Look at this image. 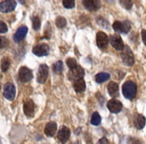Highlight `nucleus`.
Masks as SVG:
<instances>
[{
    "instance_id": "1",
    "label": "nucleus",
    "mask_w": 146,
    "mask_h": 144,
    "mask_svg": "<svg viewBox=\"0 0 146 144\" xmlns=\"http://www.w3.org/2000/svg\"><path fill=\"white\" fill-rule=\"evenodd\" d=\"M137 85L133 81H126L122 85L123 96L127 99H133L136 96Z\"/></svg>"
},
{
    "instance_id": "2",
    "label": "nucleus",
    "mask_w": 146,
    "mask_h": 144,
    "mask_svg": "<svg viewBox=\"0 0 146 144\" xmlns=\"http://www.w3.org/2000/svg\"><path fill=\"white\" fill-rule=\"evenodd\" d=\"M120 57L122 59V61L128 66H132L134 64V56H133L132 51L129 49V47L124 46V48L122 49V52L120 54Z\"/></svg>"
},
{
    "instance_id": "3",
    "label": "nucleus",
    "mask_w": 146,
    "mask_h": 144,
    "mask_svg": "<svg viewBox=\"0 0 146 144\" xmlns=\"http://www.w3.org/2000/svg\"><path fill=\"white\" fill-rule=\"evenodd\" d=\"M112 27L115 30L116 32H122V33L126 34L129 32L131 28V25L128 21H124V22H119V21H115L113 24H112Z\"/></svg>"
},
{
    "instance_id": "4",
    "label": "nucleus",
    "mask_w": 146,
    "mask_h": 144,
    "mask_svg": "<svg viewBox=\"0 0 146 144\" xmlns=\"http://www.w3.org/2000/svg\"><path fill=\"white\" fill-rule=\"evenodd\" d=\"M49 50H50V48H49L48 44H46V43H40V44L36 45L33 48V53L35 55H37V56L42 57L48 55Z\"/></svg>"
},
{
    "instance_id": "5",
    "label": "nucleus",
    "mask_w": 146,
    "mask_h": 144,
    "mask_svg": "<svg viewBox=\"0 0 146 144\" xmlns=\"http://www.w3.org/2000/svg\"><path fill=\"white\" fill-rule=\"evenodd\" d=\"M49 74V67L46 64H41L38 70V75H37V81L39 83H45L48 78Z\"/></svg>"
},
{
    "instance_id": "6",
    "label": "nucleus",
    "mask_w": 146,
    "mask_h": 144,
    "mask_svg": "<svg viewBox=\"0 0 146 144\" xmlns=\"http://www.w3.org/2000/svg\"><path fill=\"white\" fill-rule=\"evenodd\" d=\"M16 1L15 0H4L0 3V11L3 13H8L15 9L16 7Z\"/></svg>"
},
{
    "instance_id": "7",
    "label": "nucleus",
    "mask_w": 146,
    "mask_h": 144,
    "mask_svg": "<svg viewBox=\"0 0 146 144\" xmlns=\"http://www.w3.org/2000/svg\"><path fill=\"white\" fill-rule=\"evenodd\" d=\"M3 95H4V97H5L6 99L10 100V101H12V100H13L14 98H15V95H16L15 86H14L12 83L5 84V86H4Z\"/></svg>"
},
{
    "instance_id": "8",
    "label": "nucleus",
    "mask_w": 146,
    "mask_h": 144,
    "mask_svg": "<svg viewBox=\"0 0 146 144\" xmlns=\"http://www.w3.org/2000/svg\"><path fill=\"white\" fill-rule=\"evenodd\" d=\"M96 44L100 49H104L108 44V36L102 31L98 32V34H96Z\"/></svg>"
},
{
    "instance_id": "9",
    "label": "nucleus",
    "mask_w": 146,
    "mask_h": 144,
    "mask_svg": "<svg viewBox=\"0 0 146 144\" xmlns=\"http://www.w3.org/2000/svg\"><path fill=\"white\" fill-rule=\"evenodd\" d=\"M33 78V73L27 67H21L19 70V79L22 82H28Z\"/></svg>"
},
{
    "instance_id": "10",
    "label": "nucleus",
    "mask_w": 146,
    "mask_h": 144,
    "mask_svg": "<svg viewBox=\"0 0 146 144\" xmlns=\"http://www.w3.org/2000/svg\"><path fill=\"white\" fill-rule=\"evenodd\" d=\"M108 108L111 113H119L122 109V104L116 99H111L108 102Z\"/></svg>"
},
{
    "instance_id": "11",
    "label": "nucleus",
    "mask_w": 146,
    "mask_h": 144,
    "mask_svg": "<svg viewBox=\"0 0 146 144\" xmlns=\"http://www.w3.org/2000/svg\"><path fill=\"white\" fill-rule=\"evenodd\" d=\"M24 113L27 117H33L35 113V104L32 100H26L23 105Z\"/></svg>"
},
{
    "instance_id": "12",
    "label": "nucleus",
    "mask_w": 146,
    "mask_h": 144,
    "mask_svg": "<svg viewBox=\"0 0 146 144\" xmlns=\"http://www.w3.org/2000/svg\"><path fill=\"white\" fill-rule=\"evenodd\" d=\"M83 4L90 11H96L100 8V0H83Z\"/></svg>"
},
{
    "instance_id": "13",
    "label": "nucleus",
    "mask_w": 146,
    "mask_h": 144,
    "mask_svg": "<svg viewBox=\"0 0 146 144\" xmlns=\"http://www.w3.org/2000/svg\"><path fill=\"white\" fill-rule=\"evenodd\" d=\"M70 135H71L70 129L66 126H62L61 129H60L59 132H58V139L62 143H66L68 140H69Z\"/></svg>"
},
{
    "instance_id": "14",
    "label": "nucleus",
    "mask_w": 146,
    "mask_h": 144,
    "mask_svg": "<svg viewBox=\"0 0 146 144\" xmlns=\"http://www.w3.org/2000/svg\"><path fill=\"white\" fill-rule=\"evenodd\" d=\"M110 42H111V45L113 46V48L116 49V50L122 51V49L124 48V43H123V41L120 36L112 35L110 37Z\"/></svg>"
},
{
    "instance_id": "15",
    "label": "nucleus",
    "mask_w": 146,
    "mask_h": 144,
    "mask_svg": "<svg viewBox=\"0 0 146 144\" xmlns=\"http://www.w3.org/2000/svg\"><path fill=\"white\" fill-rule=\"evenodd\" d=\"M28 32V28L26 26H21L20 28H18V30L15 32L13 36V39L16 43H19L20 41H22L24 39V37L26 36Z\"/></svg>"
},
{
    "instance_id": "16",
    "label": "nucleus",
    "mask_w": 146,
    "mask_h": 144,
    "mask_svg": "<svg viewBox=\"0 0 146 144\" xmlns=\"http://www.w3.org/2000/svg\"><path fill=\"white\" fill-rule=\"evenodd\" d=\"M57 132V123L56 122H49L45 126V134L49 137H52Z\"/></svg>"
},
{
    "instance_id": "17",
    "label": "nucleus",
    "mask_w": 146,
    "mask_h": 144,
    "mask_svg": "<svg viewBox=\"0 0 146 144\" xmlns=\"http://www.w3.org/2000/svg\"><path fill=\"white\" fill-rule=\"evenodd\" d=\"M74 89L76 90V92L81 93L86 90V82L83 78H78L74 81Z\"/></svg>"
},
{
    "instance_id": "18",
    "label": "nucleus",
    "mask_w": 146,
    "mask_h": 144,
    "mask_svg": "<svg viewBox=\"0 0 146 144\" xmlns=\"http://www.w3.org/2000/svg\"><path fill=\"white\" fill-rule=\"evenodd\" d=\"M84 75H85V70L79 65L76 68L71 69V78H73L74 80L78 79V78H83Z\"/></svg>"
},
{
    "instance_id": "19",
    "label": "nucleus",
    "mask_w": 146,
    "mask_h": 144,
    "mask_svg": "<svg viewBox=\"0 0 146 144\" xmlns=\"http://www.w3.org/2000/svg\"><path fill=\"white\" fill-rule=\"evenodd\" d=\"M108 93H110V96L112 97H116L118 96L119 94V88H118V85L115 82H110L108 86Z\"/></svg>"
},
{
    "instance_id": "20",
    "label": "nucleus",
    "mask_w": 146,
    "mask_h": 144,
    "mask_svg": "<svg viewBox=\"0 0 146 144\" xmlns=\"http://www.w3.org/2000/svg\"><path fill=\"white\" fill-rule=\"evenodd\" d=\"M145 122H146V119L143 115L138 114L134 117V125L137 129H142L145 125Z\"/></svg>"
},
{
    "instance_id": "21",
    "label": "nucleus",
    "mask_w": 146,
    "mask_h": 144,
    "mask_svg": "<svg viewBox=\"0 0 146 144\" xmlns=\"http://www.w3.org/2000/svg\"><path fill=\"white\" fill-rule=\"evenodd\" d=\"M110 74L108 73H104V72H102V73H98L96 75V81L98 83H102V82L106 81V80L110 79Z\"/></svg>"
},
{
    "instance_id": "22",
    "label": "nucleus",
    "mask_w": 146,
    "mask_h": 144,
    "mask_svg": "<svg viewBox=\"0 0 146 144\" xmlns=\"http://www.w3.org/2000/svg\"><path fill=\"white\" fill-rule=\"evenodd\" d=\"M100 122H102V117H100V115L98 114V112H94L92 116V119H90V123H92V125L98 126V125L100 124Z\"/></svg>"
},
{
    "instance_id": "23",
    "label": "nucleus",
    "mask_w": 146,
    "mask_h": 144,
    "mask_svg": "<svg viewBox=\"0 0 146 144\" xmlns=\"http://www.w3.org/2000/svg\"><path fill=\"white\" fill-rule=\"evenodd\" d=\"M10 66V60L8 58H3L1 61V70L3 72H6L8 70V68H9Z\"/></svg>"
},
{
    "instance_id": "24",
    "label": "nucleus",
    "mask_w": 146,
    "mask_h": 144,
    "mask_svg": "<svg viewBox=\"0 0 146 144\" xmlns=\"http://www.w3.org/2000/svg\"><path fill=\"white\" fill-rule=\"evenodd\" d=\"M53 70L58 74L61 73V72L63 71V62H62V61H58L57 63H55V64L53 65Z\"/></svg>"
},
{
    "instance_id": "25",
    "label": "nucleus",
    "mask_w": 146,
    "mask_h": 144,
    "mask_svg": "<svg viewBox=\"0 0 146 144\" xmlns=\"http://www.w3.org/2000/svg\"><path fill=\"white\" fill-rule=\"evenodd\" d=\"M32 23H33V28H34L35 30H39L41 27V21L40 19H39L37 16H34V17L32 18Z\"/></svg>"
},
{
    "instance_id": "26",
    "label": "nucleus",
    "mask_w": 146,
    "mask_h": 144,
    "mask_svg": "<svg viewBox=\"0 0 146 144\" xmlns=\"http://www.w3.org/2000/svg\"><path fill=\"white\" fill-rule=\"evenodd\" d=\"M63 5L67 9H72L75 7V0H63Z\"/></svg>"
},
{
    "instance_id": "27",
    "label": "nucleus",
    "mask_w": 146,
    "mask_h": 144,
    "mask_svg": "<svg viewBox=\"0 0 146 144\" xmlns=\"http://www.w3.org/2000/svg\"><path fill=\"white\" fill-rule=\"evenodd\" d=\"M66 24H67V21H66V19L64 17H58V18H57V20H56L57 27L64 28L66 26Z\"/></svg>"
},
{
    "instance_id": "28",
    "label": "nucleus",
    "mask_w": 146,
    "mask_h": 144,
    "mask_svg": "<svg viewBox=\"0 0 146 144\" xmlns=\"http://www.w3.org/2000/svg\"><path fill=\"white\" fill-rule=\"evenodd\" d=\"M67 65H68V67H69L70 69H74V68H76V67L78 66V62L76 61V59L69 58L67 60Z\"/></svg>"
},
{
    "instance_id": "29",
    "label": "nucleus",
    "mask_w": 146,
    "mask_h": 144,
    "mask_svg": "<svg viewBox=\"0 0 146 144\" xmlns=\"http://www.w3.org/2000/svg\"><path fill=\"white\" fill-rule=\"evenodd\" d=\"M119 2L125 9H130L132 7V0H119Z\"/></svg>"
},
{
    "instance_id": "30",
    "label": "nucleus",
    "mask_w": 146,
    "mask_h": 144,
    "mask_svg": "<svg viewBox=\"0 0 146 144\" xmlns=\"http://www.w3.org/2000/svg\"><path fill=\"white\" fill-rule=\"evenodd\" d=\"M6 46H8V40L7 38L3 36H0V49L5 48Z\"/></svg>"
},
{
    "instance_id": "31",
    "label": "nucleus",
    "mask_w": 146,
    "mask_h": 144,
    "mask_svg": "<svg viewBox=\"0 0 146 144\" xmlns=\"http://www.w3.org/2000/svg\"><path fill=\"white\" fill-rule=\"evenodd\" d=\"M7 30H8V27L5 22L0 21V33H6Z\"/></svg>"
},
{
    "instance_id": "32",
    "label": "nucleus",
    "mask_w": 146,
    "mask_h": 144,
    "mask_svg": "<svg viewBox=\"0 0 146 144\" xmlns=\"http://www.w3.org/2000/svg\"><path fill=\"white\" fill-rule=\"evenodd\" d=\"M141 35H142V40H143V42H144V44L146 46V30H142Z\"/></svg>"
},
{
    "instance_id": "33",
    "label": "nucleus",
    "mask_w": 146,
    "mask_h": 144,
    "mask_svg": "<svg viewBox=\"0 0 146 144\" xmlns=\"http://www.w3.org/2000/svg\"><path fill=\"white\" fill-rule=\"evenodd\" d=\"M98 143H100V144L102 143H108V140L106 138H102L100 141H98Z\"/></svg>"
},
{
    "instance_id": "34",
    "label": "nucleus",
    "mask_w": 146,
    "mask_h": 144,
    "mask_svg": "<svg viewBox=\"0 0 146 144\" xmlns=\"http://www.w3.org/2000/svg\"><path fill=\"white\" fill-rule=\"evenodd\" d=\"M18 1H19L21 4H24V3H25V0H18Z\"/></svg>"
}]
</instances>
